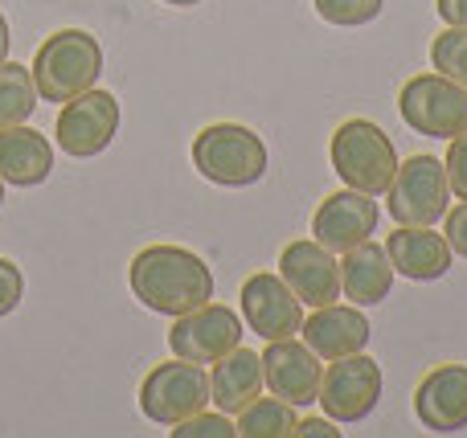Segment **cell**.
<instances>
[{"label": "cell", "instance_id": "6da1fadb", "mask_svg": "<svg viewBox=\"0 0 467 438\" xmlns=\"http://www.w3.org/2000/svg\"><path fill=\"white\" fill-rule=\"evenodd\" d=\"M131 295L156 316H185L213 300V270L185 246H144L128 270Z\"/></svg>", "mask_w": 467, "mask_h": 438}, {"label": "cell", "instance_id": "7a4b0ae2", "mask_svg": "<svg viewBox=\"0 0 467 438\" xmlns=\"http://www.w3.org/2000/svg\"><path fill=\"white\" fill-rule=\"evenodd\" d=\"M33 82L46 103H66L99 82L103 74V46L87 29H57L37 46L33 57Z\"/></svg>", "mask_w": 467, "mask_h": 438}, {"label": "cell", "instance_id": "3957f363", "mask_svg": "<svg viewBox=\"0 0 467 438\" xmlns=\"http://www.w3.org/2000/svg\"><path fill=\"white\" fill-rule=\"evenodd\" d=\"M266 144L246 123H210L193 136V168L218 188H246L266 177Z\"/></svg>", "mask_w": 467, "mask_h": 438}, {"label": "cell", "instance_id": "277c9868", "mask_svg": "<svg viewBox=\"0 0 467 438\" xmlns=\"http://www.w3.org/2000/svg\"><path fill=\"white\" fill-rule=\"evenodd\" d=\"M332 172L345 180V188H357V193L381 197L389 188L398 172V152L394 139L378 127L373 119H345L332 136L328 148Z\"/></svg>", "mask_w": 467, "mask_h": 438}, {"label": "cell", "instance_id": "5b68a950", "mask_svg": "<svg viewBox=\"0 0 467 438\" xmlns=\"http://www.w3.org/2000/svg\"><path fill=\"white\" fill-rule=\"evenodd\" d=\"M451 180L439 156H410L398 164L394 180L386 188V209L398 226H435L451 209Z\"/></svg>", "mask_w": 467, "mask_h": 438}, {"label": "cell", "instance_id": "8992f818", "mask_svg": "<svg viewBox=\"0 0 467 438\" xmlns=\"http://www.w3.org/2000/svg\"><path fill=\"white\" fill-rule=\"evenodd\" d=\"M406 127L431 139H451L467 127V87L447 74H414L398 95Z\"/></svg>", "mask_w": 467, "mask_h": 438}, {"label": "cell", "instance_id": "52a82bcc", "mask_svg": "<svg viewBox=\"0 0 467 438\" xmlns=\"http://www.w3.org/2000/svg\"><path fill=\"white\" fill-rule=\"evenodd\" d=\"M210 406V373L193 361H164L140 385V410L156 426H177Z\"/></svg>", "mask_w": 467, "mask_h": 438}, {"label": "cell", "instance_id": "ba28073f", "mask_svg": "<svg viewBox=\"0 0 467 438\" xmlns=\"http://www.w3.org/2000/svg\"><path fill=\"white\" fill-rule=\"evenodd\" d=\"M316 402L324 406V414L332 423H345V426L365 423L381 402V365L373 357H365V352L328 361Z\"/></svg>", "mask_w": 467, "mask_h": 438}, {"label": "cell", "instance_id": "9c48e42d", "mask_svg": "<svg viewBox=\"0 0 467 438\" xmlns=\"http://www.w3.org/2000/svg\"><path fill=\"white\" fill-rule=\"evenodd\" d=\"M115 131H119V103L111 90H82V95L66 98L54 123V139L66 156H99L111 148Z\"/></svg>", "mask_w": 467, "mask_h": 438}, {"label": "cell", "instance_id": "30bf717a", "mask_svg": "<svg viewBox=\"0 0 467 438\" xmlns=\"http://www.w3.org/2000/svg\"><path fill=\"white\" fill-rule=\"evenodd\" d=\"M242 344V320L238 311L222 308V303H202V308L177 316V324L169 328V349L172 357L193 361V365H213L226 352Z\"/></svg>", "mask_w": 467, "mask_h": 438}, {"label": "cell", "instance_id": "8fae6325", "mask_svg": "<svg viewBox=\"0 0 467 438\" xmlns=\"http://www.w3.org/2000/svg\"><path fill=\"white\" fill-rule=\"evenodd\" d=\"M378 197L357 193V188H340V193H328L312 213V238L320 246H328L332 254H345L353 246L369 242L378 234Z\"/></svg>", "mask_w": 467, "mask_h": 438}, {"label": "cell", "instance_id": "7c38bea8", "mask_svg": "<svg viewBox=\"0 0 467 438\" xmlns=\"http://www.w3.org/2000/svg\"><path fill=\"white\" fill-rule=\"evenodd\" d=\"M242 316H246L250 332L263 336V341H287L304 324V303L283 283V275L258 270L242 283Z\"/></svg>", "mask_w": 467, "mask_h": 438}, {"label": "cell", "instance_id": "4fadbf2b", "mask_svg": "<svg viewBox=\"0 0 467 438\" xmlns=\"http://www.w3.org/2000/svg\"><path fill=\"white\" fill-rule=\"evenodd\" d=\"M263 357V385L283 398L287 406H312L316 393H320V377L324 365L304 341L287 336V341H266Z\"/></svg>", "mask_w": 467, "mask_h": 438}, {"label": "cell", "instance_id": "5bb4252c", "mask_svg": "<svg viewBox=\"0 0 467 438\" xmlns=\"http://www.w3.org/2000/svg\"><path fill=\"white\" fill-rule=\"evenodd\" d=\"M279 275L304 308H324L340 300V262L316 238L287 242L279 254Z\"/></svg>", "mask_w": 467, "mask_h": 438}, {"label": "cell", "instance_id": "9a60e30c", "mask_svg": "<svg viewBox=\"0 0 467 438\" xmlns=\"http://www.w3.org/2000/svg\"><path fill=\"white\" fill-rule=\"evenodd\" d=\"M414 414L427 431H467V365H435L414 390Z\"/></svg>", "mask_w": 467, "mask_h": 438}, {"label": "cell", "instance_id": "2e32d148", "mask_svg": "<svg viewBox=\"0 0 467 438\" xmlns=\"http://www.w3.org/2000/svg\"><path fill=\"white\" fill-rule=\"evenodd\" d=\"M299 336H304V344L320 361H337V357L365 352L373 328L357 303L353 308H345V303H324V308H312V316L299 324Z\"/></svg>", "mask_w": 467, "mask_h": 438}, {"label": "cell", "instance_id": "e0dca14e", "mask_svg": "<svg viewBox=\"0 0 467 438\" xmlns=\"http://www.w3.org/2000/svg\"><path fill=\"white\" fill-rule=\"evenodd\" d=\"M386 254L394 275H406L410 283H435L455 267V250L443 234H435V226H398L386 238Z\"/></svg>", "mask_w": 467, "mask_h": 438}, {"label": "cell", "instance_id": "ac0fdd59", "mask_svg": "<svg viewBox=\"0 0 467 438\" xmlns=\"http://www.w3.org/2000/svg\"><path fill=\"white\" fill-rule=\"evenodd\" d=\"M54 172V148L41 131L13 123L0 127V180L16 188H37Z\"/></svg>", "mask_w": 467, "mask_h": 438}, {"label": "cell", "instance_id": "d6986e66", "mask_svg": "<svg viewBox=\"0 0 467 438\" xmlns=\"http://www.w3.org/2000/svg\"><path fill=\"white\" fill-rule=\"evenodd\" d=\"M389 287H394V262H389L386 246L369 242L345 250L340 262V295L353 300L357 308H378L381 300H389Z\"/></svg>", "mask_w": 467, "mask_h": 438}, {"label": "cell", "instance_id": "ffe728a7", "mask_svg": "<svg viewBox=\"0 0 467 438\" xmlns=\"http://www.w3.org/2000/svg\"><path fill=\"white\" fill-rule=\"evenodd\" d=\"M263 393V357L250 349H234L222 361H213L210 373V402L222 414H238Z\"/></svg>", "mask_w": 467, "mask_h": 438}, {"label": "cell", "instance_id": "44dd1931", "mask_svg": "<svg viewBox=\"0 0 467 438\" xmlns=\"http://www.w3.org/2000/svg\"><path fill=\"white\" fill-rule=\"evenodd\" d=\"M238 438H291L296 431V406H287L283 398H254L246 410H238Z\"/></svg>", "mask_w": 467, "mask_h": 438}, {"label": "cell", "instance_id": "7402d4cb", "mask_svg": "<svg viewBox=\"0 0 467 438\" xmlns=\"http://www.w3.org/2000/svg\"><path fill=\"white\" fill-rule=\"evenodd\" d=\"M37 82L33 70L21 62H0V127H13L25 123L37 111Z\"/></svg>", "mask_w": 467, "mask_h": 438}, {"label": "cell", "instance_id": "603a6c76", "mask_svg": "<svg viewBox=\"0 0 467 438\" xmlns=\"http://www.w3.org/2000/svg\"><path fill=\"white\" fill-rule=\"evenodd\" d=\"M320 21L337 25V29H361V25L378 21L386 0H312Z\"/></svg>", "mask_w": 467, "mask_h": 438}, {"label": "cell", "instance_id": "cb8c5ba5", "mask_svg": "<svg viewBox=\"0 0 467 438\" xmlns=\"http://www.w3.org/2000/svg\"><path fill=\"white\" fill-rule=\"evenodd\" d=\"M431 66L447 78H455L460 87H467V29H451L447 25L443 33L431 46Z\"/></svg>", "mask_w": 467, "mask_h": 438}, {"label": "cell", "instance_id": "d4e9b609", "mask_svg": "<svg viewBox=\"0 0 467 438\" xmlns=\"http://www.w3.org/2000/svg\"><path fill=\"white\" fill-rule=\"evenodd\" d=\"M238 434V426L230 423V414H193V418H185V423H177L172 426V438H234Z\"/></svg>", "mask_w": 467, "mask_h": 438}, {"label": "cell", "instance_id": "484cf974", "mask_svg": "<svg viewBox=\"0 0 467 438\" xmlns=\"http://www.w3.org/2000/svg\"><path fill=\"white\" fill-rule=\"evenodd\" d=\"M443 168H447V180H451V193L467 201V127L460 136H451L447 144V156H443Z\"/></svg>", "mask_w": 467, "mask_h": 438}, {"label": "cell", "instance_id": "4316f807", "mask_svg": "<svg viewBox=\"0 0 467 438\" xmlns=\"http://www.w3.org/2000/svg\"><path fill=\"white\" fill-rule=\"evenodd\" d=\"M21 300H25L21 267H16V262H8V259H0V320L13 316V311L21 308Z\"/></svg>", "mask_w": 467, "mask_h": 438}, {"label": "cell", "instance_id": "83f0119b", "mask_svg": "<svg viewBox=\"0 0 467 438\" xmlns=\"http://www.w3.org/2000/svg\"><path fill=\"white\" fill-rule=\"evenodd\" d=\"M443 238L460 259H467V201L451 205V209L443 213Z\"/></svg>", "mask_w": 467, "mask_h": 438}, {"label": "cell", "instance_id": "f1b7e54d", "mask_svg": "<svg viewBox=\"0 0 467 438\" xmlns=\"http://www.w3.org/2000/svg\"><path fill=\"white\" fill-rule=\"evenodd\" d=\"M296 438H340V431L332 426V418H304V423H296Z\"/></svg>", "mask_w": 467, "mask_h": 438}, {"label": "cell", "instance_id": "f546056e", "mask_svg": "<svg viewBox=\"0 0 467 438\" xmlns=\"http://www.w3.org/2000/svg\"><path fill=\"white\" fill-rule=\"evenodd\" d=\"M439 16H443V25H451V29H467V0H435Z\"/></svg>", "mask_w": 467, "mask_h": 438}, {"label": "cell", "instance_id": "4dcf8cb0", "mask_svg": "<svg viewBox=\"0 0 467 438\" xmlns=\"http://www.w3.org/2000/svg\"><path fill=\"white\" fill-rule=\"evenodd\" d=\"M8 49H13V37H8V21L0 13V62H8Z\"/></svg>", "mask_w": 467, "mask_h": 438}, {"label": "cell", "instance_id": "1f68e13d", "mask_svg": "<svg viewBox=\"0 0 467 438\" xmlns=\"http://www.w3.org/2000/svg\"><path fill=\"white\" fill-rule=\"evenodd\" d=\"M164 5H172V8H193V5H202V0H164Z\"/></svg>", "mask_w": 467, "mask_h": 438}, {"label": "cell", "instance_id": "d6a6232c", "mask_svg": "<svg viewBox=\"0 0 467 438\" xmlns=\"http://www.w3.org/2000/svg\"><path fill=\"white\" fill-rule=\"evenodd\" d=\"M0 205H5V180H0Z\"/></svg>", "mask_w": 467, "mask_h": 438}]
</instances>
